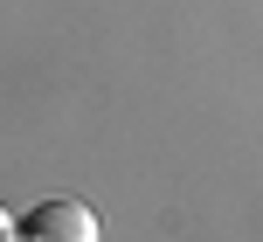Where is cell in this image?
Instances as JSON below:
<instances>
[{"mask_svg":"<svg viewBox=\"0 0 263 242\" xmlns=\"http://www.w3.org/2000/svg\"><path fill=\"white\" fill-rule=\"evenodd\" d=\"M21 242H104V229L83 201H42L21 215Z\"/></svg>","mask_w":263,"mask_h":242,"instance_id":"cell-1","label":"cell"},{"mask_svg":"<svg viewBox=\"0 0 263 242\" xmlns=\"http://www.w3.org/2000/svg\"><path fill=\"white\" fill-rule=\"evenodd\" d=\"M0 242H21V215L14 208H0Z\"/></svg>","mask_w":263,"mask_h":242,"instance_id":"cell-2","label":"cell"}]
</instances>
